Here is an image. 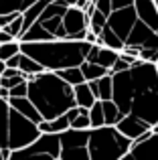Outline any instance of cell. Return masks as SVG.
I'll return each instance as SVG.
<instances>
[{
  "label": "cell",
  "mask_w": 158,
  "mask_h": 160,
  "mask_svg": "<svg viewBox=\"0 0 158 160\" xmlns=\"http://www.w3.org/2000/svg\"><path fill=\"white\" fill-rule=\"evenodd\" d=\"M152 132H154V134H158V124L154 126V128H152Z\"/></svg>",
  "instance_id": "f546056e"
},
{
  "label": "cell",
  "mask_w": 158,
  "mask_h": 160,
  "mask_svg": "<svg viewBox=\"0 0 158 160\" xmlns=\"http://www.w3.org/2000/svg\"><path fill=\"white\" fill-rule=\"evenodd\" d=\"M93 45L85 41H47V43H20V53L35 59L45 71L59 73L81 67L87 61Z\"/></svg>",
  "instance_id": "3957f363"
},
{
  "label": "cell",
  "mask_w": 158,
  "mask_h": 160,
  "mask_svg": "<svg viewBox=\"0 0 158 160\" xmlns=\"http://www.w3.org/2000/svg\"><path fill=\"white\" fill-rule=\"evenodd\" d=\"M154 4H156V8H158V0H154Z\"/></svg>",
  "instance_id": "4dcf8cb0"
},
{
  "label": "cell",
  "mask_w": 158,
  "mask_h": 160,
  "mask_svg": "<svg viewBox=\"0 0 158 160\" xmlns=\"http://www.w3.org/2000/svg\"><path fill=\"white\" fill-rule=\"evenodd\" d=\"M122 160H158V134L148 132L140 140L132 142V148Z\"/></svg>",
  "instance_id": "30bf717a"
},
{
  "label": "cell",
  "mask_w": 158,
  "mask_h": 160,
  "mask_svg": "<svg viewBox=\"0 0 158 160\" xmlns=\"http://www.w3.org/2000/svg\"><path fill=\"white\" fill-rule=\"evenodd\" d=\"M12 41H16L12 35H8L6 31H0V45H6V43H12Z\"/></svg>",
  "instance_id": "83f0119b"
},
{
  "label": "cell",
  "mask_w": 158,
  "mask_h": 160,
  "mask_svg": "<svg viewBox=\"0 0 158 160\" xmlns=\"http://www.w3.org/2000/svg\"><path fill=\"white\" fill-rule=\"evenodd\" d=\"M116 128H118V132L122 134V136H126L128 140H132V142L140 140V138L146 136L148 132H152L150 126H146L144 122L136 120V118H132V116H126L118 126H116Z\"/></svg>",
  "instance_id": "8fae6325"
},
{
  "label": "cell",
  "mask_w": 158,
  "mask_h": 160,
  "mask_svg": "<svg viewBox=\"0 0 158 160\" xmlns=\"http://www.w3.org/2000/svg\"><path fill=\"white\" fill-rule=\"evenodd\" d=\"M89 87L97 98V102H111V98H114V77L111 75H106L99 81H91Z\"/></svg>",
  "instance_id": "2e32d148"
},
{
  "label": "cell",
  "mask_w": 158,
  "mask_h": 160,
  "mask_svg": "<svg viewBox=\"0 0 158 160\" xmlns=\"http://www.w3.org/2000/svg\"><path fill=\"white\" fill-rule=\"evenodd\" d=\"M43 136L39 126L20 116L18 112L10 108V122H8V150L16 152V150H24L31 144H35L39 138Z\"/></svg>",
  "instance_id": "8992f818"
},
{
  "label": "cell",
  "mask_w": 158,
  "mask_h": 160,
  "mask_svg": "<svg viewBox=\"0 0 158 160\" xmlns=\"http://www.w3.org/2000/svg\"><path fill=\"white\" fill-rule=\"evenodd\" d=\"M89 120H91V130L106 128V116H103V106H101V102H97L93 108L89 109Z\"/></svg>",
  "instance_id": "cb8c5ba5"
},
{
  "label": "cell",
  "mask_w": 158,
  "mask_h": 160,
  "mask_svg": "<svg viewBox=\"0 0 158 160\" xmlns=\"http://www.w3.org/2000/svg\"><path fill=\"white\" fill-rule=\"evenodd\" d=\"M57 75H59V77L63 79L65 83H69L71 87H77V85H81V83H87V81H85V77H83V71H81V67H73V69L59 71Z\"/></svg>",
  "instance_id": "7402d4cb"
},
{
  "label": "cell",
  "mask_w": 158,
  "mask_h": 160,
  "mask_svg": "<svg viewBox=\"0 0 158 160\" xmlns=\"http://www.w3.org/2000/svg\"><path fill=\"white\" fill-rule=\"evenodd\" d=\"M71 130H91V120H89V109L79 112V116L71 122Z\"/></svg>",
  "instance_id": "484cf974"
},
{
  "label": "cell",
  "mask_w": 158,
  "mask_h": 160,
  "mask_svg": "<svg viewBox=\"0 0 158 160\" xmlns=\"http://www.w3.org/2000/svg\"><path fill=\"white\" fill-rule=\"evenodd\" d=\"M156 67H158V63H156Z\"/></svg>",
  "instance_id": "d6a6232c"
},
{
  "label": "cell",
  "mask_w": 158,
  "mask_h": 160,
  "mask_svg": "<svg viewBox=\"0 0 158 160\" xmlns=\"http://www.w3.org/2000/svg\"><path fill=\"white\" fill-rule=\"evenodd\" d=\"M69 8L61 0H55L45 8L35 24L20 37V43H47V41H67L63 31V16Z\"/></svg>",
  "instance_id": "277c9868"
},
{
  "label": "cell",
  "mask_w": 158,
  "mask_h": 160,
  "mask_svg": "<svg viewBox=\"0 0 158 160\" xmlns=\"http://www.w3.org/2000/svg\"><path fill=\"white\" fill-rule=\"evenodd\" d=\"M28 99L41 113L43 122H53L65 116L69 109L77 108L73 87L65 83L57 73L49 71L28 81Z\"/></svg>",
  "instance_id": "7a4b0ae2"
},
{
  "label": "cell",
  "mask_w": 158,
  "mask_h": 160,
  "mask_svg": "<svg viewBox=\"0 0 158 160\" xmlns=\"http://www.w3.org/2000/svg\"><path fill=\"white\" fill-rule=\"evenodd\" d=\"M41 134H49V136H61V134H65L67 130H71V124H69L67 116H61L57 118V120L53 122H43V124L39 126Z\"/></svg>",
  "instance_id": "ac0fdd59"
},
{
  "label": "cell",
  "mask_w": 158,
  "mask_h": 160,
  "mask_svg": "<svg viewBox=\"0 0 158 160\" xmlns=\"http://www.w3.org/2000/svg\"><path fill=\"white\" fill-rule=\"evenodd\" d=\"M16 55H20V41H12V43L0 45V61L8 63Z\"/></svg>",
  "instance_id": "d4e9b609"
},
{
  "label": "cell",
  "mask_w": 158,
  "mask_h": 160,
  "mask_svg": "<svg viewBox=\"0 0 158 160\" xmlns=\"http://www.w3.org/2000/svg\"><path fill=\"white\" fill-rule=\"evenodd\" d=\"M39 0H0V16H20Z\"/></svg>",
  "instance_id": "9a60e30c"
},
{
  "label": "cell",
  "mask_w": 158,
  "mask_h": 160,
  "mask_svg": "<svg viewBox=\"0 0 158 160\" xmlns=\"http://www.w3.org/2000/svg\"><path fill=\"white\" fill-rule=\"evenodd\" d=\"M134 8H136L138 18L158 35V8H156L154 0H136Z\"/></svg>",
  "instance_id": "7c38bea8"
},
{
  "label": "cell",
  "mask_w": 158,
  "mask_h": 160,
  "mask_svg": "<svg viewBox=\"0 0 158 160\" xmlns=\"http://www.w3.org/2000/svg\"><path fill=\"white\" fill-rule=\"evenodd\" d=\"M59 160H61V158H59Z\"/></svg>",
  "instance_id": "836d02e7"
},
{
  "label": "cell",
  "mask_w": 158,
  "mask_h": 160,
  "mask_svg": "<svg viewBox=\"0 0 158 160\" xmlns=\"http://www.w3.org/2000/svg\"><path fill=\"white\" fill-rule=\"evenodd\" d=\"M0 150H2V146H0Z\"/></svg>",
  "instance_id": "1f68e13d"
},
{
  "label": "cell",
  "mask_w": 158,
  "mask_h": 160,
  "mask_svg": "<svg viewBox=\"0 0 158 160\" xmlns=\"http://www.w3.org/2000/svg\"><path fill=\"white\" fill-rule=\"evenodd\" d=\"M16 69L20 71V73H24L28 77V81H31L32 77H37V75H41V73H45V69L39 65V63L35 61V59H31L28 55H24V53H20L18 55V67Z\"/></svg>",
  "instance_id": "d6986e66"
},
{
  "label": "cell",
  "mask_w": 158,
  "mask_h": 160,
  "mask_svg": "<svg viewBox=\"0 0 158 160\" xmlns=\"http://www.w3.org/2000/svg\"><path fill=\"white\" fill-rule=\"evenodd\" d=\"M81 71H83V77H85V81H87V83H91V81H99V79H103L106 75H111L107 69H103V67L95 65V63H87V61L81 65Z\"/></svg>",
  "instance_id": "ffe728a7"
},
{
  "label": "cell",
  "mask_w": 158,
  "mask_h": 160,
  "mask_svg": "<svg viewBox=\"0 0 158 160\" xmlns=\"http://www.w3.org/2000/svg\"><path fill=\"white\" fill-rule=\"evenodd\" d=\"M136 22H138V14H136V8H124V10H114L107 18V28L126 45L128 37L132 35Z\"/></svg>",
  "instance_id": "ba28073f"
},
{
  "label": "cell",
  "mask_w": 158,
  "mask_h": 160,
  "mask_svg": "<svg viewBox=\"0 0 158 160\" xmlns=\"http://www.w3.org/2000/svg\"><path fill=\"white\" fill-rule=\"evenodd\" d=\"M103 106V116H106V126H110V128H116V126L120 124V122L124 120L122 112H120V108L116 106L114 102H101Z\"/></svg>",
  "instance_id": "44dd1931"
},
{
  "label": "cell",
  "mask_w": 158,
  "mask_h": 160,
  "mask_svg": "<svg viewBox=\"0 0 158 160\" xmlns=\"http://www.w3.org/2000/svg\"><path fill=\"white\" fill-rule=\"evenodd\" d=\"M61 160H91L87 146H75V148H63L61 146Z\"/></svg>",
  "instance_id": "603a6c76"
},
{
  "label": "cell",
  "mask_w": 158,
  "mask_h": 160,
  "mask_svg": "<svg viewBox=\"0 0 158 160\" xmlns=\"http://www.w3.org/2000/svg\"><path fill=\"white\" fill-rule=\"evenodd\" d=\"M111 77V102L120 108L122 116H132L154 128L158 124V67L154 63L138 61L130 71Z\"/></svg>",
  "instance_id": "6da1fadb"
},
{
  "label": "cell",
  "mask_w": 158,
  "mask_h": 160,
  "mask_svg": "<svg viewBox=\"0 0 158 160\" xmlns=\"http://www.w3.org/2000/svg\"><path fill=\"white\" fill-rule=\"evenodd\" d=\"M59 156H61V136L43 134L28 148L12 152L10 160H59Z\"/></svg>",
  "instance_id": "52a82bcc"
},
{
  "label": "cell",
  "mask_w": 158,
  "mask_h": 160,
  "mask_svg": "<svg viewBox=\"0 0 158 160\" xmlns=\"http://www.w3.org/2000/svg\"><path fill=\"white\" fill-rule=\"evenodd\" d=\"M73 91H75V103H77V108L91 109L95 103H97V98L93 95L89 83H81V85L73 87Z\"/></svg>",
  "instance_id": "e0dca14e"
},
{
  "label": "cell",
  "mask_w": 158,
  "mask_h": 160,
  "mask_svg": "<svg viewBox=\"0 0 158 160\" xmlns=\"http://www.w3.org/2000/svg\"><path fill=\"white\" fill-rule=\"evenodd\" d=\"M63 31L67 41H85L89 32V16L79 8H69L63 16Z\"/></svg>",
  "instance_id": "9c48e42d"
},
{
  "label": "cell",
  "mask_w": 158,
  "mask_h": 160,
  "mask_svg": "<svg viewBox=\"0 0 158 160\" xmlns=\"http://www.w3.org/2000/svg\"><path fill=\"white\" fill-rule=\"evenodd\" d=\"M6 69H8V65H6L4 61H0V77H2V75L6 73Z\"/></svg>",
  "instance_id": "f1b7e54d"
},
{
  "label": "cell",
  "mask_w": 158,
  "mask_h": 160,
  "mask_svg": "<svg viewBox=\"0 0 158 160\" xmlns=\"http://www.w3.org/2000/svg\"><path fill=\"white\" fill-rule=\"evenodd\" d=\"M89 158L91 160H122L132 148V140L118 132V128L91 130L89 136Z\"/></svg>",
  "instance_id": "5b68a950"
},
{
  "label": "cell",
  "mask_w": 158,
  "mask_h": 160,
  "mask_svg": "<svg viewBox=\"0 0 158 160\" xmlns=\"http://www.w3.org/2000/svg\"><path fill=\"white\" fill-rule=\"evenodd\" d=\"M118 59H120V53L111 51V49H106V47H99V45H93L89 57H87V63H95V65L103 67V69H107L111 73Z\"/></svg>",
  "instance_id": "4fadbf2b"
},
{
  "label": "cell",
  "mask_w": 158,
  "mask_h": 160,
  "mask_svg": "<svg viewBox=\"0 0 158 160\" xmlns=\"http://www.w3.org/2000/svg\"><path fill=\"white\" fill-rule=\"evenodd\" d=\"M8 103H10V108L14 109V112H18L20 116H24L27 120H31L32 124H37V126L43 124L41 113L37 112V108L32 106V102L28 98H10V99H8Z\"/></svg>",
  "instance_id": "5bb4252c"
},
{
  "label": "cell",
  "mask_w": 158,
  "mask_h": 160,
  "mask_svg": "<svg viewBox=\"0 0 158 160\" xmlns=\"http://www.w3.org/2000/svg\"><path fill=\"white\" fill-rule=\"evenodd\" d=\"M136 0H111V12L114 10H124V8H132Z\"/></svg>",
  "instance_id": "4316f807"
}]
</instances>
